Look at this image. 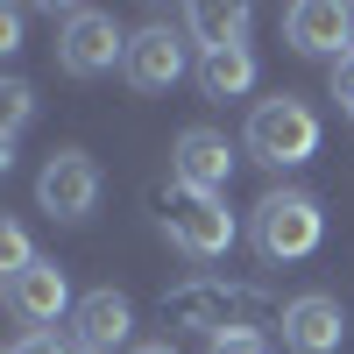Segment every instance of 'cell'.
Segmentation results:
<instances>
[{
	"instance_id": "cell-8",
	"label": "cell",
	"mask_w": 354,
	"mask_h": 354,
	"mask_svg": "<svg viewBox=\"0 0 354 354\" xmlns=\"http://www.w3.org/2000/svg\"><path fill=\"white\" fill-rule=\"evenodd\" d=\"M8 312L21 319L28 333H50L57 319H64V312H78V305H71V283H64V270L36 255L21 277H8Z\"/></svg>"
},
{
	"instance_id": "cell-18",
	"label": "cell",
	"mask_w": 354,
	"mask_h": 354,
	"mask_svg": "<svg viewBox=\"0 0 354 354\" xmlns=\"http://www.w3.org/2000/svg\"><path fill=\"white\" fill-rule=\"evenodd\" d=\"M8 354H78V347H64V340H57V333H21Z\"/></svg>"
},
{
	"instance_id": "cell-2",
	"label": "cell",
	"mask_w": 354,
	"mask_h": 354,
	"mask_svg": "<svg viewBox=\"0 0 354 354\" xmlns=\"http://www.w3.org/2000/svg\"><path fill=\"white\" fill-rule=\"evenodd\" d=\"M149 213L192 262H213V255L234 248V213H227L220 192H192V185L170 177V185H149Z\"/></svg>"
},
{
	"instance_id": "cell-16",
	"label": "cell",
	"mask_w": 354,
	"mask_h": 354,
	"mask_svg": "<svg viewBox=\"0 0 354 354\" xmlns=\"http://www.w3.org/2000/svg\"><path fill=\"white\" fill-rule=\"evenodd\" d=\"M28 262H36V255H28V234L8 220V227H0V270H8V277H21Z\"/></svg>"
},
{
	"instance_id": "cell-4",
	"label": "cell",
	"mask_w": 354,
	"mask_h": 354,
	"mask_svg": "<svg viewBox=\"0 0 354 354\" xmlns=\"http://www.w3.org/2000/svg\"><path fill=\"white\" fill-rule=\"evenodd\" d=\"M319 234H326V213H319V198H305V192H270L255 205V248H262V262H305L319 248Z\"/></svg>"
},
{
	"instance_id": "cell-15",
	"label": "cell",
	"mask_w": 354,
	"mask_h": 354,
	"mask_svg": "<svg viewBox=\"0 0 354 354\" xmlns=\"http://www.w3.org/2000/svg\"><path fill=\"white\" fill-rule=\"evenodd\" d=\"M28 113H36V93H28L21 78L0 85V149H15V135L28 128Z\"/></svg>"
},
{
	"instance_id": "cell-10",
	"label": "cell",
	"mask_w": 354,
	"mask_h": 354,
	"mask_svg": "<svg viewBox=\"0 0 354 354\" xmlns=\"http://www.w3.org/2000/svg\"><path fill=\"white\" fill-rule=\"evenodd\" d=\"M170 177L177 185H192V192H227V177H234V142L220 128H185L170 142Z\"/></svg>"
},
{
	"instance_id": "cell-20",
	"label": "cell",
	"mask_w": 354,
	"mask_h": 354,
	"mask_svg": "<svg viewBox=\"0 0 354 354\" xmlns=\"http://www.w3.org/2000/svg\"><path fill=\"white\" fill-rule=\"evenodd\" d=\"M0 50H21V8H0Z\"/></svg>"
},
{
	"instance_id": "cell-21",
	"label": "cell",
	"mask_w": 354,
	"mask_h": 354,
	"mask_svg": "<svg viewBox=\"0 0 354 354\" xmlns=\"http://www.w3.org/2000/svg\"><path fill=\"white\" fill-rule=\"evenodd\" d=\"M347 57H354V8H347Z\"/></svg>"
},
{
	"instance_id": "cell-11",
	"label": "cell",
	"mask_w": 354,
	"mask_h": 354,
	"mask_svg": "<svg viewBox=\"0 0 354 354\" xmlns=\"http://www.w3.org/2000/svg\"><path fill=\"white\" fill-rule=\"evenodd\" d=\"M135 333V305L121 298V290H85L78 312H71V347L78 354H113V347H128Z\"/></svg>"
},
{
	"instance_id": "cell-19",
	"label": "cell",
	"mask_w": 354,
	"mask_h": 354,
	"mask_svg": "<svg viewBox=\"0 0 354 354\" xmlns=\"http://www.w3.org/2000/svg\"><path fill=\"white\" fill-rule=\"evenodd\" d=\"M213 354H270L262 333H234V340H213Z\"/></svg>"
},
{
	"instance_id": "cell-22",
	"label": "cell",
	"mask_w": 354,
	"mask_h": 354,
	"mask_svg": "<svg viewBox=\"0 0 354 354\" xmlns=\"http://www.w3.org/2000/svg\"><path fill=\"white\" fill-rule=\"evenodd\" d=\"M128 354H170V347H128Z\"/></svg>"
},
{
	"instance_id": "cell-12",
	"label": "cell",
	"mask_w": 354,
	"mask_h": 354,
	"mask_svg": "<svg viewBox=\"0 0 354 354\" xmlns=\"http://www.w3.org/2000/svg\"><path fill=\"white\" fill-rule=\"evenodd\" d=\"M283 36L305 57H340L347 50V8H333V0H298V8H283Z\"/></svg>"
},
{
	"instance_id": "cell-17",
	"label": "cell",
	"mask_w": 354,
	"mask_h": 354,
	"mask_svg": "<svg viewBox=\"0 0 354 354\" xmlns=\"http://www.w3.org/2000/svg\"><path fill=\"white\" fill-rule=\"evenodd\" d=\"M333 100H340V113L354 121V57H340V64H333Z\"/></svg>"
},
{
	"instance_id": "cell-14",
	"label": "cell",
	"mask_w": 354,
	"mask_h": 354,
	"mask_svg": "<svg viewBox=\"0 0 354 354\" xmlns=\"http://www.w3.org/2000/svg\"><path fill=\"white\" fill-rule=\"evenodd\" d=\"M185 28L198 36V57H205V50H227V43H241L248 8H220V0H198V8H185Z\"/></svg>"
},
{
	"instance_id": "cell-7",
	"label": "cell",
	"mask_w": 354,
	"mask_h": 354,
	"mask_svg": "<svg viewBox=\"0 0 354 354\" xmlns=\"http://www.w3.org/2000/svg\"><path fill=\"white\" fill-rule=\"evenodd\" d=\"M121 71H128V85H142V93H170V85L192 71V43L177 36V28L149 21V28L128 36V64Z\"/></svg>"
},
{
	"instance_id": "cell-6",
	"label": "cell",
	"mask_w": 354,
	"mask_h": 354,
	"mask_svg": "<svg viewBox=\"0 0 354 354\" xmlns=\"http://www.w3.org/2000/svg\"><path fill=\"white\" fill-rule=\"evenodd\" d=\"M36 205L50 220H85L100 205V163L85 156V149H57L36 177Z\"/></svg>"
},
{
	"instance_id": "cell-9",
	"label": "cell",
	"mask_w": 354,
	"mask_h": 354,
	"mask_svg": "<svg viewBox=\"0 0 354 354\" xmlns=\"http://www.w3.org/2000/svg\"><path fill=\"white\" fill-rule=\"evenodd\" d=\"M347 340V305L326 290H305V298L283 305V347L290 354H340Z\"/></svg>"
},
{
	"instance_id": "cell-1",
	"label": "cell",
	"mask_w": 354,
	"mask_h": 354,
	"mask_svg": "<svg viewBox=\"0 0 354 354\" xmlns=\"http://www.w3.org/2000/svg\"><path fill=\"white\" fill-rule=\"evenodd\" d=\"M163 319H170L177 333H198V340H234V333H262V326H283V305H277L262 283L198 277V283H177L170 298H163Z\"/></svg>"
},
{
	"instance_id": "cell-3",
	"label": "cell",
	"mask_w": 354,
	"mask_h": 354,
	"mask_svg": "<svg viewBox=\"0 0 354 354\" xmlns=\"http://www.w3.org/2000/svg\"><path fill=\"white\" fill-rule=\"evenodd\" d=\"M248 156H255V163H277V170L312 163V156H319V113H312L298 93L262 100V106L248 113Z\"/></svg>"
},
{
	"instance_id": "cell-13",
	"label": "cell",
	"mask_w": 354,
	"mask_h": 354,
	"mask_svg": "<svg viewBox=\"0 0 354 354\" xmlns=\"http://www.w3.org/2000/svg\"><path fill=\"white\" fill-rule=\"evenodd\" d=\"M198 85H205V100H241L248 85H255V57H248V43L205 50V57H198Z\"/></svg>"
},
{
	"instance_id": "cell-5",
	"label": "cell",
	"mask_w": 354,
	"mask_h": 354,
	"mask_svg": "<svg viewBox=\"0 0 354 354\" xmlns=\"http://www.w3.org/2000/svg\"><path fill=\"white\" fill-rule=\"evenodd\" d=\"M57 64H64L71 78H100L113 64H128V36L100 8H71L64 15V36H57Z\"/></svg>"
}]
</instances>
